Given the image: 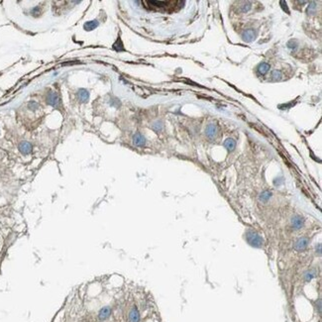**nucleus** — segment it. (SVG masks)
Returning a JSON list of instances; mask_svg holds the SVG:
<instances>
[{
    "label": "nucleus",
    "mask_w": 322,
    "mask_h": 322,
    "mask_svg": "<svg viewBox=\"0 0 322 322\" xmlns=\"http://www.w3.org/2000/svg\"><path fill=\"white\" fill-rule=\"evenodd\" d=\"M247 239H248V242L252 246H255V247H261V245H263L262 237L259 235V234H257L256 232H253V231L248 232L247 233Z\"/></svg>",
    "instance_id": "obj_1"
},
{
    "label": "nucleus",
    "mask_w": 322,
    "mask_h": 322,
    "mask_svg": "<svg viewBox=\"0 0 322 322\" xmlns=\"http://www.w3.org/2000/svg\"><path fill=\"white\" fill-rule=\"evenodd\" d=\"M309 245V239L307 237H300L298 238L294 243V250L297 252L305 251Z\"/></svg>",
    "instance_id": "obj_2"
},
{
    "label": "nucleus",
    "mask_w": 322,
    "mask_h": 322,
    "mask_svg": "<svg viewBox=\"0 0 322 322\" xmlns=\"http://www.w3.org/2000/svg\"><path fill=\"white\" fill-rule=\"evenodd\" d=\"M305 224V219L300 215H294L291 218V226L295 230H300Z\"/></svg>",
    "instance_id": "obj_3"
},
{
    "label": "nucleus",
    "mask_w": 322,
    "mask_h": 322,
    "mask_svg": "<svg viewBox=\"0 0 322 322\" xmlns=\"http://www.w3.org/2000/svg\"><path fill=\"white\" fill-rule=\"evenodd\" d=\"M110 315H111V308L109 306H104L100 309V311L98 313V319L100 321H105L109 318Z\"/></svg>",
    "instance_id": "obj_4"
},
{
    "label": "nucleus",
    "mask_w": 322,
    "mask_h": 322,
    "mask_svg": "<svg viewBox=\"0 0 322 322\" xmlns=\"http://www.w3.org/2000/svg\"><path fill=\"white\" fill-rule=\"evenodd\" d=\"M32 145L31 143H29V142H22L20 145H19V150L20 152L23 154V155H29L32 152Z\"/></svg>",
    "instance_id": "obj_5"
},
{
    "label": "nucleus",
    "mask_w": 322,
    "mask_h": 322,
    "mask_svg": "<svg viewBox=\"0 0 322 322\" xmlns=\"http://www.w3.org/2000/svg\"><path fill=\"white\" fill-rule=\"evenodd\" d=\"M47 99H48V103L50 105H52V106H55L57 107L58 105V102H60V100H58V96L56 92L54 91H51L49 94H48V97H47Z\"/></svg>",
    "instance_id": "obj_6"
},
{
    "label": "nucleus",
    "mask_w": 322,
    "mask_h": 322,
    "mask_svg": "<svg viewBox=\"0 0 322 322\" xmlns=\"http://www.w3.org/2000/svg\"><path fill=\"white\" fill-rule=\"evenodd\" d=\"M133 142L137 147H143L146 145V139L145 137L140 133H136L133 137Z\"/></svg>",
    "instance_id": "obj_7"
},
{
    "label": "nucleus",
    "mask_w": 322,
    "mask_h": 322,
    "mask_svg": "<svg viewBox=\"0 0 322 322\" xmlns=\"http://www.w3.org/2000/svg\"><path fill=\"white\" fill-rule=\"evenodd\" d=\"M217 134V126L216 124H209L206 127V136L210 139H213Z\"/></svg>",
    "instance_id": "obj_8"
},
{
    "label": "nucleus",
    "mask_w": 322,
    "mask_h": 322,
    "mask_svg": "<svg viewBox=\"0 0 322 322\" xmlns=\"http://www.w3.org/2000/svg\"><path fill=\"white\" fill-rule=\"evenodd\" d=\"M129 320L130 322H140V313L136 306H134L129 313Z\"/></svg>",
    "instance_id": "obj_9"
},
{
    "label": "nucleus",
    "mask_w": 322,
    "mask_h": 322,
    "mask_svg": "<svg viewBox=\"0 0 322 322\" xmlns=\"http://www.w3.org/2000/svg\"><path fill=\"white\" fill-rule=\"evenodd\" d=\"M243 39L246 42H251L255 39V32L252 29H248L243 33Z\"/></svg>",
    "instance_id": "obj_10"
},
{
    "label": "nucleus",
    "mask_w": 322,
    "mask_h": 322,
    "mask_svg": "<svg viewBox=\"0 0 322 322\" xmlns=\"http://www.w3.org/2000/svg\"><path fill=\"white\" fill-rule=\"evenodd\" d=\"M224 147H225L228 151L232 152L234 149H235V147H236V142H235V140L232 139V138L227 139L226 141L224 142Z\"/></svg>",
    "instance_id": "obj_11"
},
{
    "label": "nucleus",
    "mask_w": 322,
    "mask_h": 322,
    "mask_svg": "<svg viewBox=\"0 0 322 322\" xmlns=\"http://www.w3.org/2000/svg\"><path fill=\"white\" fill-rule=\"evenodd\" d=\"M78 98L83 102L87 101V100H88V98H89V93H88V91H87L86 89H79L78 92Z\"/></svg>",
    "instance_id": "obj_12"
},
{
    "label": "nucleus",
    "mask_w": 322,
    "mask_h": 322,
    "mask_svg": "<svg viewBox=\"0 0 322 322\" xmlns=\"http://www.w3.org/2000/svg\"><path fill=\"white\" fill-rule=\"evenodd\" d=\"M272 197V191L270 190H264L260 194V200L262 202H267L270 200V198Z\"/></svg>",
    "instance_id": "obj_13"
},
{
    "label": "nucleus",
    "mask_w": 322,
    "mask_h": 322,
    "mask_svg": "<svg viewBox=\"0 0 322 322\" xmlns=\"http://www.w3.org/2000/svg\"><path fill=\"white\" fill-rule=\"evenodd\" d=\"M98 26V21L93 20V21H88L84 24V29L86 31H91L93 29H95Z\"/></svg>",
    "instance_id": "obj_14"
},
{
    "label": "nucleus",
    "mask_w": 322,
    "mask_h": 322,
    "mask_svg": "<svg viewBox=\"0 0 322 322\" xmlns=\"http://www.w3.org/2000/svg\"><path fill=\"white\" fill-rule=\"evenodd\" d=\"M269 69H270V64L267 63H262L258 68V72L261 74H266L269 72Z\"/></svg>",
    "instance_id": "obj_15"
},
{
    "label": "nucleus",
    "mask_w": 322,
    "mask_h": 322,
    "mask_svg": "<svg viewBox=\"0 0 322 322\" xmlns=\"http://www.w3.org/2000/svg\"><path fill=\"white\" fill-rule=\"evenodd\" d=\"M316 276V272L314 270H309L307 272H305V274H304V279H305V282H310L311 279H313Z\"/></svg>",
    "instance_id": "obj_16"
},
{
    "label": "nucleus",
    "mask_w": 322,
    "mask_h": 322,
    "mask_svg": "<svg viewBox=\"0 0 322 322\" xmlns=\"http://www.w3.org/2000/svg\"><path fill=\"white\" fill-rule=\"evenodd\" d=\"M152 128H153V130L156 131V132H160L162 131V129H163V124H162V122H156L153 124V126H152Z\"/></svg>",
    "instance_id": "obj_17"
},
{
    "label": "nucleus",
    "mask_w": 322,
    "mask_h": 322,
    "mask_svg": "<svg viewBox=\"0 0 322 322\" xmlns=\"http://www.w3.org/2000/svg\"><path fill=\"white\" fill-rule=\"evenodd\" d=\"M272 77L274 79H279L280 77H282V73H280L279 71H274L272 73Z\"/></svg>",
    "instance_id": "obj_18"
},
{
    "label": "nucleus",
    "mask_w": 322,
    "mask_h": 322,
    "mask_svg": "<svg viewBox=\"0 0 322 322\" xmlns=\"http://www.w3.org/2000/svg\"><path fill=\"white\" fill-rule=\"evenodd\" d=\"M316 247H318V249L316 248V253H317V252H318V255L320 256V255H321V245H320V244H318L317 246H316Z\"/></svg>",
    "instance_id": "obj_19"
},
{
    "label": "nucleus",
    "mask_w": 322,
    "mask_h": 322,
    "mask_svg": "<svg viewBox=\"0 0 322 322\" xmlns=\"http://www.w3.org/2000/svg\"><path fill=\"white\" fill-rule=\"evenodd\" d=\"M250 8H251V5H248V6H244V7H243V9H242V11H243V12L245 13V12H247V11H248Z\"/></svg>",
    "instance_id": "obj_20"
}]
</instances>
